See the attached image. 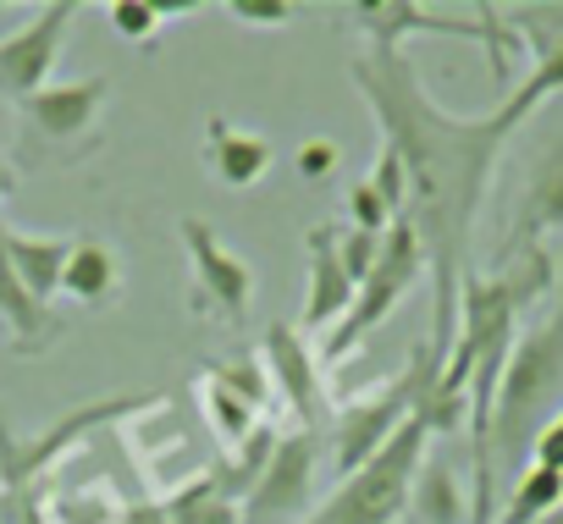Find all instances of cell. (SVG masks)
I'll use <instances>...</instances> for the list:
<instances>
[{"instance_id": "1", "label": "cell", "mask_w": 563, "mask_h": 524, "mask_svg": "<svg viewBox=\"0 0 563 524\" xmlns=\"http://www.w3.org/2000/svg\"><path fill=\"white\" fill-rule=\"evenodd\" d=\"M349 78L382 127V149H393L409 171L404 221L415 226V237L426 248V271H431V337H426V348L437 354V365H448L453 337H459L464 277L475 271L470 266L475 221H481L497 160H503L508 138L519 133V122L503 105L486 116H464V111L437 105V94L426 89L415 62L393 45H365L349 62Z\"/></svg>"}, {"instance_id": "2", "label": "cell", "mask_w": 563, "mask_h": 524, "mask_svg": "<svg viewBox=\"0 0 563 524\" xmlns=\"http://www.w3.org/2000/svg\"><path fill=\"white\" fill-rule=\"evenodd\" d=\"M563 409V282L552 288L547 310L530 315L514 337L508 370L492 403V480L514 486L530 469V447L541 425Z\"/></svg>"}, {"instance_id": "3", "label": "cell", "mask_w": 563, "mask_h": 524, "mask_svg": "<svg viewBox=\"0 0 563 524\" xmlns=\"http://www.w3.org/2000/svg\"><path fill=\"white\" fill-rule=\"evenodd\" d=\"M437 354L420 343L415 354H409V365H404V376H393L387 387H376V392H365V398H349L343 409H332V425H327V458H332V469H338V480H349V475H360L415 414H420V398H426V387L437 381Z\"/></svg>"}, {"instance_id": "4", "label": "cell", "mask_w": 563, "mask_h": 524, "mask_svg": "<svg viewBox=\"0 0 563 524\" xmlns=\"http://www.w3.org/2000/svg\"><path fill=\"white\" fill-rule=\"evenodd\" d=\"M155 392H133V398H100V403H84L73 414H62L51 431L40 436H18L0 414V508H23L100 425H122L128 414H139Z\"/></svg>"}, {"instance_id": "5", "label": "cell", "mask_w": 563, "mask_h": 524, "mask_svg": "<svg viewBox=\"0 0 563 524\" xmlns=\"http://www.w3.org/2000/svg\"><path fill=\"white\" fill-rule=\"evenodd\" d=\"M426 447H431V431L420 420H409L360 475L338 480V491L305 524H398L409 508V486L426 464Z\"/></svg>"}, {"instance_id": "6", "label": "cell", "mask_w": 563, "mask_h": 524, "mask_svg": "<svg viewBox=\"0 0 563 524\" xmlns=\"http://www.w3.org/2000/svg\"><path fill=\"white\" fill-rule=\"evenodd\" d=\"M426 277V248H420V237H415V226L409 221H398L387 237H382V259L371 266V277L360 282V293H354V310L332 326V337L321 343V365L332 370V365H343L354 348H365V337L415 293V282Z\"/></svg>"}, {"instance_id": "7", "label": "cell", "mask_w": 563, "mask_h": 524, "mask_svg": "<svg viewBox=\"0 0 563 524\" xmlns=\"http://www.w3.org/2000/svg\"><path fill=\"white\" fill-rule=\"evenodd\" d=\"M321 453H327V431L316 425H294L288 436H276L265 469L243 497V524H305Z\"/></svg>"}, {"instance_id": "8", "label": "cell", "mask_w": 563, "mask_h": 524, "mask_svg": "<svg viewBox=\"0 0 563 524\" xmlns=\"http://www.w3.org/2000/svg\"><path fill=\"white\" fill-rule=\"evenodd\" d=\"M106 100H111V78H106V73L78 78V83H51V89H40V94L23 105L29 144H45V149H56L62 160H78V155L100 149Z\"/></svg>"}, {"instance_id": "9", "label": "cell", "mask_w": 563, "mask_h": 524, "mask_svg": "<svg viewBox=\"0 0 563 524\" xmlns=\"http://www.w3.org/2000/svg\"><path fill=\"white\" fill-rule=\"evenodd\" d=\"M177 237L188 248V266H194V315L199 321H227L243 326L249 299H254V271L243 266V254H232L221 243V232L199 215L177 221Z\"/></svg>"}, {"instance_id": "10", "label": "cell", "mask_w": 563, "mask_h": 524, "mask_svg": "<svg viewBox=\"0 0 563 524\" xmlns=\"http://www.w3.org/2000/svg\"><path fill=\"white\" fill-rule=\"evenodd\" d=\"M73 18H78L73 0H51V7L34 12L23 29L0 34V100H7V105L23 111L40 89H51V73L62 62Z\"/></svg>"}, {"instance_id": "11", "label": "cell", "mask_w": 563, "mask_h": 524, "mask_svg": "<svg viewBox=\"0 0 563 524\" xmlns=\"http://www.w3.org/2000/svg\"><path fill=\"white\" fill-rule=\"evenodd\" d=\"M260 365H265V376H271V387L288 398V409H294V420L299 425H316V431H327L332 425V403H327V365H321V354L305 343V332L299 326H288V321H276V326H265V337H260Z\"/></svg>"}, {"instance_id": "12", "label": "cell", "mask_w": 563, "mask_h": 524, "mask_svg": "<svg viewBox=\"0 0 563 524\" xmlns=\"http://www.w3.org/2000/svg\"><path fill=\"white\" fill-rule=\"evenodd\" d=\"M354 277L338 254V221L305 232V332H332L354 310Z\"/></svg>"}, {"instance_id": "13", "label": "cell", "mask_w": 563, "mask_h": 524, "mask_svg": "<svg viewBox=\"0 0 563 524\" xmlns=\"http://www.w3.org/2000/svg\"><path fill=\"white\" fill-rule=\"evenodd\" d=\"M547 232H563V133L536 155L525 188H519V204L508 215V232H503V254H519V248H541Z\"/></svg>"}, {"instance_id": "14", "label": "cell", "mask_w": 563, "mask_h": 524, "mask_svg": "<svg viewBox=\"0 0 563 524\" xmlns=\"http://www.w3.org/2000/svg\"><path fill=\"white\" fill-rule=\"evenodd\" d=\"M0 326L12 332V348H18V354H45V348H56L62 332H67V321H62L51 304H40V299L18 282L12 259H7V221H0Z\"/></svg>"}, {"instance_id": "15", "label": "cell", "mask_w": 563, "mask_h": 524, "mask_svg": "<svg viewBox=\"0 0 563 524\" xmlns=\"http://www.w3.org/2000/svg\"><path fill=\"white\" fill-rule=\"evenodd\" d=\"M205 171L221 182V188H232V193H243V188H254L265 171H271V160H276V149H271V138H260V133H249V127H232V122H221V116H210L205 122Z\"/></svg>"}, {"instance_id": "16", "label": "cell", "mask_w": 563, "mask_h": 524, "mask_svg": "<svg viewBox=\"0 0 563 524\" xmlns=\"http://www.w3.org/2000/svg\"><path fill=\"white\" fill-rule=\"evenodd\" d=\"M122 288V259L106 237H73L67 271H62V299H73L78 310H106L117 304Z\"/></svg>"}, {"instance_id": "17", "label": "cell", "mask_w": 563, "mask_h": 524, "mask_svg": "<svg viewBox=\"0 0 563 524\" xmlns=\"http://www.w3.org/2000/svg\"><path fill=\"white\" fill-rule=\"evenodd\" d=\"M67 254H73V237H40V232H18V226H7V259H12L18 282H23L40 304L62 299Z\"/></svg>"}, {"instance_id": "18", "label": "cell", "mask_w": 563, "mask_h": 524, "mask_svg": "<svg viewBox=\"0 0 563 524\" xmlns=\"http://www.w3.org/2000/svg\"><path fill=\"white\" fill-rule=\"evenodd\" d=\"M415 524H470V486L459 480L453 464H437L426 458L415 486H409V508H404Z\"/></svg>"}, {"instance_id": "19", "label": "cell", "mask_w": 563, "mask_h": 524, "mask_svg": "<svg viewBox=\"0 0 563 524\" xmlns=\"http://www.w3.org/2000/svg\"><path fill=\"white\" fill-rule=\"evenodd\" d=\"M199 420H205V431L221 442V453H238V447H249V442L265 431V409L243 403L238 392L216 387L210 376H199Z\"/></svg>"}, {"instance_id": "20", "label": "cell", "mask_w": 563, "mask_h": 524, "mask_svg": "<svg viewBox=\"0 0 563 524\" xmlns=\"http://www.w3.org/2000/svg\"><path fill=\"white\" fill-rule=\"evenodd\" d=\"M161 508H166V524H243V502L216 480V469L177 486Z\"/></svg>"}, {"instance_id": "21", "label": "cell", "mask_w": 563, "mask_h": 524, "mask_svg": "<svg viewBox=\"0 0 563 524\" xmlns=\"http://www.w3.org/2000/svg\"><path fill=\"white\" fill-rule=\"evenodd\" d=\"M558 508H563V475L530 464V469L508 486V497L497 502V524H541V519H552Z\"/></svg>"}, {"instance_id": "22", "label": "cell", "mask_w": 563, "mask_h": 524, "mask_svg": "<svg viewBox=\"0 0 563 524\" xmlns=\"http://www.w3.org/2000/svg\"><path fill=\"white\" fill-rule=\"evenodd\" d=\"M199 376H210L216 387L238 392V398L254 403V409H265V398H271V376H265V365H260L254 348H243V354H232V359H210Z\"/></svg>"}, {"instance_id": "23", "label": "cell", "mask_w": 563, "mask_h": 524, "mask_svg": "<svg viewBox=\"0 0 563 524\" xmlns=\"http://www.w3.org/2000/svg\"><path fill=\"white\" fill-rule=\"evenodd\" d=\"M106 18H111V34L133 45H155V34L166 29V7H155V0H111Z\"/></svg>"}, {"instance_id": "24", "label": "cell", "mask_w": 563, "mask_h": 524, "mask_svg": "<svg viewBox=\"0 0 563 524\" xmlns=\"http://www.w3.org/2000/svg\"><path fill=\"white\" fill-rule=\"evenodd\" d=\"M343 210H349V221H343V226H354V232H376V237H387V232L398 226V215L382 204V193H376L371 182H354V188H349V199H343Z\"/></svg>"}, {"instance_id": "25", "label": "cell", "mask_w": 563, "mask_h": 524, "mask_svg": "<svg viewBox=\"0 0 563 524\" xmlns=\"http://www.w3.org/2000/svg\"><path fill=\"white\" fill-rule=\"evenodd\" d=\"M376 193H382V204L404 221V204H409V171H404V160L393 155V149H382L376 155V166H371V177H365Z\"/></svg>"}, {"instance_id": "26", "label": "cell", "mask_w": 563, "mask_h": 524, "mask_svg": "<svg viewBox=\"0 0 563 524\" xmlns=\"http://www.w3.org/2000/svg\"><path fill=\"white\" fill-rule=\"evenodd\" d=\"M338 254H343V271L354 277V288L371 277V266L382 259V237L376 232H354V226H338Z\"/></svg>"}, {"instance_id": "27", "label": "cell", "mask_w": 563, "mask_h": 524, "mask_svg": "<svg viewBox=\"0 0 563 524\" xmlns=\"http://www.w3.org/2000/svg\"><path fill=\"white\" fill-rule=\"evenodd\" d=\"M227 12L243 23V29H288L299 18L294 0H227Z\"/></svg>"}, {"instance_id": "28", "label": "cell", "mask_w": 563, "mask_h": 524, "mask_svg": "<svg viewBox=\"0 0 563 524\" xmlns=\"http://www.w3.org/2000/svg\"><path fill=\"white\" fill-rule=\"evenodd\" d=\"M530 464H541V469L563 475V409L541 425V436H536V447H530Z\"/></svg>"}, {"instance_id": "29", "label": "cell", "mask_w": 563, "mask_h": 524, "mask_svg": "<svg viewBox=\"0 0 563 524\" xmlns=\"http://www.w3.org/2000/svg\"><path fill=\"white\" fill-rule=\"evenodd\" d=\"M294 166H299V177H327L338 166V144L332 138H305L299 155H294Z\"/></svg>"}, {"instance_id": "30", "label": "cell", "mask_w": 563, "mask_h": 524, "mask_svg": "<svg viewBox=\"0 0 563 524\" xmlns=\"http://www.w3.org/2000/svg\"><path fill=\"white\" fill-rule=\"evenodd\" d=\"M122 524H166V508L161 502H133Z\"/></svg>"}, {"instance_id": "31", "label": "cell", "mask_w": 563, "mask_h": 524, "mask_svg": "<svg viewBox=\"0 0 563 524\" xmlns=\"http://www.w3.org/2000/svg\"><path fill=\"white\" fill-rule=\"evenodd\" d=\"M12 188H18V171H12V160H0V204H7Z\"/></svg>"}, {"instance_id": "32", "label": "cell", "mask_w": 563, "mask_h": 524, "mask_svg": "<svg viewBox=\"0 0 563 524\" xmlns=\"http://www.w3.org/2000/svg\"><path fill=\"white\" fill-rule=\"evenodd\" d=\"M541 524H563V508H558V513H552V519H541Z\"/></svg>"}]
</instances>
